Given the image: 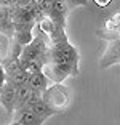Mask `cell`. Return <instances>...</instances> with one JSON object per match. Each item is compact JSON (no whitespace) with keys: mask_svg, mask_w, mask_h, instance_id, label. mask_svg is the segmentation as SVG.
Returning a JSON list of instances; mask_svg holds the SVG:
<instances>
[{"mask_svg":"<svg viewBox=\"0 0 120 125\" xmlns=\"http://www.w3.org/2000/svg\"><path fill=\"white\" fill-rule=\"evenodd\" d=\"M47 61H56V62H61V64H69V66L79 69V52L69 42V39L58 42V43H50Z\"/></svg>","mask_w":120,"mask_h":125,"instance_id":"6da1fadb","label":"cell"},{"mask_svg":"<svg viewBox=\"0 0 120 125\" xmlns=\"http://www.w3.org/2000/svg\"><path fill=\"white\" fill-rule=\"evenodd\" d=\"M42 98H43L45 103H47L51 109H55L56 112H61V111L67 109L69 104H70L69 90L66 88L62 83L48 85L47 88L42 92Z\"/></svg>","mask_w":120,"mask_h":125,"instance_id":"7a4b0ae2","label":"cell"},{"mask_svg":"<svg viewBox=\"0 0 120 125\" xmlns=\"http://www.w3.org/2000/svg\"><path fill=\"white\" fill-rule=\"evenodd\" d=\"M43 74L48 77L51 83H64L66 79L69 77H77L79 75V69L69 66V64H61L56 61H47L42 67Z\"/></svg>","mask_w":120,"mask_h":125,"instance_id":"3957f363","label":"cell"},{"mask_svg":"<svg viewBox=\"0 0 120 125\" xmlns=\"http://www.w3.org/2000/svg\"><path fill=\"white\" fill-rule=\"evenodd\" d=\"M112 64H120V39L110 40L104 55L99 59V67L101 69H106V67L112 66Z\"/></svg>","mask_w":120,"mask_h":125,"instance_id":"277c9868","label":"cell"},{"mask_svg":"<svg viewBox=\"0 0 120 125\" xmlns=\"http://www.w3.org/2000/svg\"><path fill=\"white\" fill-rule=\"evenodd\" d=\"M16 90H18V85H15L13 82L7 80L3 83V87H2V92H0V104L7 109L8 114H11L13 109H15Z\"/></svg>","mask_w":120,"mask_h":125,"instance_id":"5b68a950","label":"cell"},{"mask_svg":"<svg viewBox=\"0 0 120 125\" xmlns=\"http://www.w3.org/2000/svg\"><path fill=\"white\" fill-rule=\"evenodd\" d=\"M67 11H69V5L66 0H55L53 2V7H51L50 13H48V18L55 24L59 26H66V16H67Z\"/></svg>","mask_w":120,"mask_h":125,"instance_id":"8992f818","label":"cell"},{"mask_svg":"<svg viewBox=\"0 0 120 125\" xmlns=\"http://www.w3.org/2000/svg\"><path fill=\"white\" fill-rule=\"evenodd\" d=\"M43 119L37 115L34 111L30 109H22L19 114L13 115V122L11 124H18V125H42L43 124Z\"/></svg>","mask_w":120,"mask_h":125,"instance_id":"52a82bcc","label":"cell"},{"mask_svg":"<svg viewBox=\"0 0 120 125\" xmlns=\"http://www.w3.org/2000/svg\"><path fill=\"white\" fill-rule=\"evenodd\" d=\"M48 83H50V80H48V77L43 74V71L29 74L27 85H29V88L34 90V92H43V90L48 87Z\"/></svg>","mask_w":120,"mask_h":125,"instance_id":"ba28073f","label":"cell"},{"mask_svg":"<svg viewBox=\"0 0 120 125\" xmlns=\"http://www.w3.org/2000/svg\"><path fill=\"white\" fill-rule=\"evenodd\" d=\"M30 92L32 90L29 88L27 83H22V85H18V90H16V101H15V109H13V114H19L22 109H24V104L29 98Z\"/></svg>","mask_w":120,"mask_h":125,"instance_id":"9c48e42d","label":"cell"},{"mask_svg":"<svg viewBox=\"0 0 120 125\" xmlns=\"http://www.w3.org/2000/svg\"><path fill=\"white\" fill-rule=\"evenodd\" d=\"M29 109L34 111L37 115H40V117L43 119V120H47L48 117H51V115H55V114H56V111H55V109H51V107L43 101V98L37 99V101L29 107Z\"/></svg>","mask_w":120,"mask_h":125,"instance_id":"30bf717a","label":"cell"},{"mask_svg":"<svg viewBox=\"0 0 120 125\" xmlns=\"http://www.w3.org/2000/svg\"><path fill=\"white\" fill-rule=\"evenodd\" d=\"M2 66H3V69H5V74H7V77H10L11 74H15L16 71L22 69L19 58H7V61H5Z\"/></svg>","mask_w":120,"mask_h":125,"instance_id":"8fae6325","label":"cell"},{"mask_svg":"<svg viewBox=\"0 0 120 125\" xmlns=\"http://www.w3.org/2000/svg\"><path fill=\"white\" fill-rule=\"evenodd\" d=\"M27 79H29V74L26 72L24 69H19L15 74H11L10 77H7V80L13 82L15 85H22V83H27Z\"/></svg>","mask_w":120,"mask_h":125,"instance_id":"7c38bea8","label":"cell"},{"mask_svg":"<svg viewBox=\"0 0 120 125\" xmlns=\"http://www.w3.org/2000/svg\"><path fill=\"white\" fill-rule=\"evenodd\" d=\"M67 2V5H69V8L70 7H87L88 5V0H66Z\"/></svg>","mask_w":120,"mask_h":125,"instance_id":"4fadbf2b","label":"cell"},{"mask_svg":"<svg viewBox=\"0 0 120 125\" xmlns=\"http://www.w3.org/2000/svg\"><path fill=\"white\" fill-rule=\"evenodd\" d=\"M7 82V74H5V69L3 66L0 64V92H2V87H3V83Z\"/></svg>","mask_w":120,"mask_h":125,"instance_id":"5bb4252c","label":"cell"},{"mask_svg":"<svg viewBox=\"0 0 120 125\" xmlns=\"http://www.w3.org/2000/svg\"><path fill=\"white\" fill-rule=\"evenodd\" d=\"M18 0H0V7H15Z\"/></svg>","mask_w":120,"mask_h":125,"instance_id":"9a60e30c","label":"cell"},{"mask_svg":"<svg viewBox=\"0 0 120 125\" xmlns=\"http://www.w3.org/2000/svg\"><path fill=\"white\" fill-rule=\"evenodd\" d=\"M110 2H112V0H95V3L98 5L99 8H106L107 5L110 3Z\"/></svg>","mask_w":120,"mask_h":125,"instance_id":"2e32d148","label":"cell"}]
</instances>
